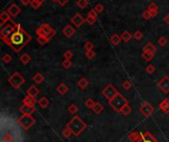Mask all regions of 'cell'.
<instances>
[{
	"instance_id": "obj_23",
	"label": "cell",
	"mask_w": 169,
	"mask_h": 142,
	"mask_svg": "<svg viewBox=\"0 0 169 142\" xmlns=\"http://www.w3.org/2000/svg\"><path fill=\"white\" fill-rule=\"evenodd\" d=\"M77 86L79 89L81 90H85L87 86H89V83H88V81H87L85 78H80L77 81Z\"/></svg>"
},
{
	"instance_id": "obj_21",
	"label": "cell",
	"mask_w": 169,
	"mask_h": 142,
	"mask_svg": "<svg viewBox=\"0 0 169 142\" xmlns=\"http://www.w3.org/2000/svg\"><path fill=\"white\" fill-rule=\"evenodd\" d=\"M57 91L58 94H61L62 95H64L65 94H67V91H68V86H67L66 85H65V84L62 83V84H59V85L57 86Z\"/></svg>"
},
{
	"instance_id": "obj_29",
	"label": "cell",
	"mask_w": 169,
	"mask_h": 142,
	"mask_svg": "<svg viewBox=\"0 0 169 142\" xmlns=\"http://www.w3.org/2000/svg\"><path fill=\"white\" fill-rule=\"evenodd\" d=\"M92 110H93V112L95 114H100L103 110H104V106H103L100 102H96L94 107L92 108Z\"/></svg>"
},
{
	"instance_id": "obj_5",
	"label": "cell",
	"mask_w": 169,
	"mask_h": 142,
	"mask_svg": "<svg viewBox=\"0 0 169 142\" xmlns=\"http://www.w3.org/2000/svg\"><path fill=\"white\" fill-rule=\"evenodd\" d=\"M8 83L12 86L15 90H18L20 89V86L25 83V79L18 72H15L9 76Z\"/></svg>"
},
{
	"instance_id": "obj_6",
	"label": "cell",
	"mask_w": 169,
	"mask_h": 142,
	"mask_svg": "<svg viewBox=\"0 0 169 142\" xmlns=\"http://www.w3.org/2000/svg\"><path fill=\"white\" fill-rule=\"evenodd\" d=\"M36 120L32 115H27V114H23L21 117H19L18 119V123L22 126L24 130H28L30 129L33 125L35 124Z\"/></svg>"
},
{
	"instance_id": "obj_33",
	"label": "cell",
	"mask_w": 169,
	"mask_h": 142,
	"mask_svg": "<svg viewBox=\"0 0 169 142\" xmlns=\"http://www.w3.org/2000/svg\"><path fill=\"white\" fill-rule=\"evenodd\" d=\"M130 112H132V107H130V106L129 105V103H128V105H125V106L122 108V110H121V113L123 114V115H125V116L129 115V114H130Z\"/></svg>"
},
{
	"instance_id": "obj_19",
	"label": "cell",
	"mask_w": 169,
	"mask_h": 142,
	"mask_svg": "<svg viewBox=\"0 0 169 142\" xmlns=\"http://www.w3.org/2000/svg\"><path fill=\"white\" fill-rule=\"evenodd\" d=\"M40 94V90L38 89L36 86H29V89L27 90V95H29L31 96L37 97V95Z\"/></svg>"
},
{
	"instance_id": "obj_27",
	"label": "cell",
	"mask_w": 169,
	"mask_h": 142,
	"mask_svg": "<svg viewBox=\"0 0 169 142\" xmlns=\"http://www.w3.org/2000/svg\"><path fill=\"white\" fill-rule=\"evenodd\" d=\"M110 41H111V43L113 44V45L117 46V45H119L120 43H121L122 38H121V36H119L118 34H113L111 36V38H110Z\"/></svg>"
},
{
	"instance_id": "obj_9",
	"label": "cell",
	"mask_w": 169,
	"mask_h": 142,
	"mask_svg": "<svg viewBox=\"0 0 169 142\" xmlns=\"http://www.w3.org/2000/svg\"><path fill=\"white\" fill-rule=\"evenodd\" d=\"M157 86L158 89L163 91L164 94H168L169 92V76H165L157 83Z\"/></svg>"
},
{
	"instance_id": "obj_45",
	"label": "cell",
	"mask_w": 169,
	"mask_h": 142,
	"mask_svg": "<svg viewBox=\"0 0 169 142\" xmlns=\"http://www.w3.org/2000/svg\"><path fill=\"white\" fill-rule=\"evenodd\" d=\"M85 56L87 57V59L91 60V59L95 58V56H96V53H95L93 50H90V51H87V52H85Z\"/></svg>"
},
{
	"instance_id": "obj_8",
	"label": "cell",
	"mask_w": 169,
	"mask_h": 142,
	"mask_svg": "<svg viewBox=\"0 0 169 142\" xmlns=\"http://www.w3.org/2000/svg\"><path fill=\"white\" fill-rule=\"evenodd\" d=\"M139 111L141 112V114H144L145 117H149L151 114L154 112V107L152 106L149 102L144 101L143 105H140Z\"/></svg>"
},
{
	"instance_id": "obj_28",
	"label": "cell",
	"mask_w": 169,
	"mask_h": 142,
	"mask_svg": "<svg viewBox=\"0 0 169 142\" xmlns=\"http://www.w3.org/2000/svg\"><path fill=\"white\" fill-rule=\"evenodd\" d=\"M132 37L133 35L130 34V33L129 31H124L122 33V35H121V38H122V41H124L125 43H128L130 41V39H132Z\"/></svg>"
},
{
	"instance_id": "obj_56",
	"label": "cell",
	"mask_w": 169,
	"mask_h": 142,
	"mask_svg": "<svg viewBox=\"0 0 169 142\" xmlns=\"http://www.w3.org/2000/svg\"><path fill=\"white\" fill-rule=\"evenodd\" d=\"M2 142H4V141H2Z\"/></svg>"
},
{
	"instance_id": "obj_47",
	"label": "cell",
	"mask_w": 169,
	"mask_h": 142,
	"mask_svg": "<svg viewBox=\"0 0 169 142\" xmlns=\"http://www.w3.org/2000/svg\"><path fill=\"white\" fill-rule=\"evenodd\" d=\"M3 141L4 142H12L13 141V136L11 133H6L3 136Z\"/></svg>"
},
{
	"instance_id": "obj_15",
	"label": "cell",
	"mask_w": 169,
	"mask_h": 142,
	"mask_svg": "<svg viewBox=\"0 0 169 142\" xmlns=\"http://www.w3.org/2000/svg\"><path fill=\"white\" fill-rule=\"evenodd\" d=\"M138 142H159V141H157L149 132H145L144 134H143L141 138Z\"/></svg>"
},
{
	"instance_id": "obj_7",
	"label": "cell",
	"mask_w": 169,
	"mask_h": 142,
	"mask_svg": "<svg viewBox=\"0 0 169 142\" xmlns=\"http://www.w3.org/2000/svg\"><path fill=\"white\" fill-rule=\"evenodd\" d=\"M119 94L118 90L116 89L113 85H108L104 87V90L102 91V95H104L108 100H112V98L115 96L116 95Z\"/></svg>"
},
{
	"instance_id": "obj_31",
	"label": "cell",
	"mask_w": 169,
	"mask_h": 142,
	"mask_svg": "<svg viewBox=\"0 0 169 142\" xmlns=\"http://www.w3.org/2000/svg\"><path fill=\"white\" fill-rule=\"evenodd\" d=\"M43 2H42L41 0H32L31 1V7L33 8V9H35V10H37V9H39L41 6H42V4H43Z\"/></svg>"
},
{
	"instance_id": "obj_13",
	"label": "cell",
	"mask_w": 169,
	"mask_h": 142,
	"mask_svg": "<svg viewBox=\"0 0 169 142\" xmlns=\"http://www.w3.org/2000/svg\"><path fill=\"white\" fill-rule=\"evenodd\" d=\"M148 10L149 11V13L151 15V18H154L156 17L157 15H158L159 13V9H158V6L154 3V2H152L148 5Z\"/></svg>"
},
{
	"instance_id": "obj_49",
	"label": "cell",
	"mask_w": 169,
	"mask_h": 142,
	"mask_svg": "<svg viewBox=\"0 0 169 142\" xmlns=\"http://www.w3.org/2000/svg\"><path fill=\"white\" fill-rule=\"evenodd\" d=\"M143 18L145 19V20H149V19L151 18V15H150L149 11H148V9H146L145 11H144V12H143Z\"/></svg>"
},
{
	"instance_id": "obj_17",
	"label": "cell",
	"mask_w": 169,
	"mask_h": 142,
	"mask_svg": "<svg viewBox=\"0 0 169 142\" xmlns=\"http://www.w3.org/2000/svg\"><path fill=\"white\" fill-rule=\"evenodd\" d=\"M36 103H37L36 97L31 96V95H27L24 97V100H23V105H27L35 106Z\"/></svg>"
},
{
	"instance_id": "obj_4",
	"label": "cell",
	"mask_w": 169,
	"mask_h": 142,
	"mask_svg": "<svg viewBox=\"0 0 169 142\" xmlns=\"http://www.w3.org/2000/svg\"><path fill=\"white\" fill-rule=\"evenodd\" d=\"M126 105H128V100L120 94V92L114 96L112 100H109V105H110L114 110L118 112H121L122 108Z\"/></svg>"
},
{
	"instance_id": "obj_52",
	"label": "cell",
	"mask_w": 169,
	"mask_h": 142,
	"mask_svg": "<svg viewBox=\"0 0 169 142\" xmlns=\"http://www.w3.org/2000/svg\"><path fill=\"white\" fill-rule=\"evenodd\" d=\"M31 1L32 0H21V3L24 5V6H27V5H31Z\"/></svg>"
},
{
	"instance_id": "obj_44",
	"label": "cell",
	"mask_w": 169,
	"mask_h": 142,
	"mask_svg": "<svg viewBox=\"0 0 169 142\" xmlns=\"http://www.w3.org/2000/svg\"><path fill=\"white\" fill-rule=\"evenodd\" d=\"M63 57H64L65 60H71L72 57H73V54H72V52L70 51V50H66V51L64 52V54H63Z\"/></svg>"
},
{
	"instance_id": "obj_46",
	"label": "cell",
	"mask_w": 169,
	"mask_h": 142,
	"mask_svg": "<svg viewBox=\"0 0 169 142\" xmlns=\"http://www.w3.org/2000/svg\"><path fill=\"white\" fill-rule=\"evenodd\" d=\"M71 134H72L71 130H70L69 128H67V127H65V129H63V131H62V135H63L64 138H68Z\"/></svg>"
},
{
	"instance_id": "obj_14",
	"label": "cell",
	"mask_w": 169,
	"mask_h": 142,
	"mask_svg": "<svg viewBox=\"0 0 169 142\" xmlns=\"http://www.w3.org/2000/svg\"><path fill=\"white\" fill-rule=\"evenodd\" d=\"M62 34L66 37V38H70L72 37L74 34H75V29L73 28V27L71 25H66L64 27V28L62 29Z\"/></svg>"
},
{
	"instance_id": "obj_48",
	"label": "cell",
	"mask_w": 169,
	"mask_h": 142,
	"mask_svg": "<svg viewBox=\"0 0 169 142\" xmlns=\"http://www.w3.org/2000/svg\"><path fill=\"white\" fill-rule=\"evenodd\" d=\"M122 86H123V87L126 91H129L130 87H132V83H130V81H125L124 83L122 84Z\"/></svg>"
},
{
	"instance_id": "obj_38",
	"label": "cell",
	"mask_w": 169,
	"mask_h": 142,
	"mask_svg": "<svg viewBox=\"0 0 169 142\" xmlns=\"http://www.w3.org/2000/svg\"><path fill=\"white\" fill-rule=\"evenodd\" d=\"M167 38L166 37H164V36H161L158 40H157V43H158V45L160 46V47H164V46H166V44H167Z\"/></svg>"
},
{
	"instance_id": "obj_53",
	"label": "cell",
	"mask_w": 169,
	"mask_h": 142,
	"mask_svg": "<svg viewBox=\"0 0 169 142\" xmlns=\"http://www.w3.org/2000/svg\"><path fill=\"white\" fill-rule=\"evenodd\" d=\"M163 21H164L166 24H168V25H169V14H167V15L165 16V17L163 18Z\"/></svg>"
},
{
	"instance_id": "obj_39",
	"label": "cell",
	"mask_w": 169,
	"mask_h": 142,
	"mask_svg": "<svg viewBox=\"0 0 169 142\" xmlns=\"http://www.w3.org/2000/svg\"><path fill=\"white\" fill-rule=\"evenodd\" d=\"M134 38L137 41H140L141 39L144 38V33L141 32V31H139V30H138V31H135V34H134Z\"/></svg>"
},
{
	"instance_id": "obj_34",
	"label": "cell",
	"mask_w": 169,
	"mask_h": 142,
	"mask_svg": "<svg viewBox=\"0 0 169 142\" xmlns=\"http://www.w3.org/2000/svg\"><path fill=\"white\" fill-rule=\"evenodd\" d=\"M95 101L92 100V98H87V100H85V102H84V105H85V106L86 107H88V108H93L94 107V105H95Z\"/></svg>"
},
{
	"instance_id": "obj_42",
	"label": "cell",
	"mask_w": 169,
	"mask_h": 142,
	"mask_svg": "<svg viewBox=\"0 0 169 142\" xmlns=\"http://www.w3.org/2000/svg\"><path fill=\"white\" fill-rule=\"evenodd\" d=\"M85 21H86V23L88 24V25L92 26V25H94V24L96 23L97 19H96V18H93V17H90V16H87L86 19H85Z\"/></svg>"
},
{
	"instance_id": "obj_18",
	"label": "cell",
	"mask_w": 169,
	"mask_h": 142,
	"mask_svg": "<svg viewBox=\"0 0 169 142\" xmlns=\"http://www.w3.org/2000/svg\"><path fill=\"white\" fill-rule=\"evenodd\" d=\"M143 52H148V53H151V54H154L156 52V47L152 43L148 42V43H146L145 45L144 46Z\"/></svg>"
},
{
	"instance_id": "obj_35",
	"label": "cell",
	"mask_w": 169,
	"mask_h": 142,
	"mask_svg": "<svg viewBox=\"0 0 169 142\" xmlns=\"http://www.w3.org/2000/svg\"><path fill=\"white\" fill-rule=\"evenodd\" d=\"M12 56H11L10 54H4L2 56V62L4 64H9L11 61H12Z\"/></svg>"
},
{
	"instance_id": "obj_41",
	"label": "cell",
	"mask_w": 169,
	"mask_h": 142,
	"mask_svg": "<svg viewBox=\"0 0 169 142\" xmlns=\"http://www.w3.org/2000/svg\"><path fill=\"white\" fill-rule=\"evenodd\" d=\"M62 67H63L64 69H69V68L72 66L71 60H65V59H64V61H62Z\"/></svg>"
},
{
	"instance_id": "obj_25",
	"label": "cell",
	"mask_w": 169,
	"mask_h": 142,
	"mask_svg": "<svg viewBox=\"0 0 169 142\" xmlns=\"http://www.w3.org/2000/svg\"><path fill=\"white\" fill-rule=\"evenodd\" d=\"M38 103H39V105L42 108H46V107H48V105H50V100H48V98L46 97V96H43V97H41L40 100H39Z\"/></svg>"
},
{
	"instance_id": "obj_2",
	"label": "cell",
	"mask_w": 169,
	"mask_h": 142,
	"mask_svg": "<svg viewBox=\"0 0 169 142\" xmlns=\"http://www.w3.org/2000/svg\"><path fill=\"white\" fill-rule=\"evenodd\" d=\"M56 33V30L51 25H48V23L42 24L36 31V34L38 36V43L40 45H45L46 43L53 39Z\"/></svg>"
},
{
	"instance_id": "obj_40",
	"label": "cell",
	"mask_w": 169,
	"mask_h": 142,
	"mask_svg": "<svg viewBox=\"0 0 169 142\" xmlns=\"http://www.w3.org/2000/svg\"><path fill=\"white\" fill-rule=\"evenodd\" d=\"M93 48H94V45H93V43H92V42H90V41L85 42V44H84V50H85V52L93 50Z\"/></svg>"
},
{
	"instance_id": "obj_24",
	"label": "cell",
	"mask_w": 169,
	"mask_h": 142,
	"mask_svg": "<svg viewBox=\"0 0 169 142\" xmlns=\"http://www.w3.org/2000/svg\"><path fill=\"white\" fill-rule=\"evenodd\" d=\"M20 62L22 63V64H24V65H28L30 62H31V56L28 54V53H24L22 56H20Z\"/></svg>"
},
{
	"instance_id": "obj_20",
	"label": "cell",
	"mask_w": 169,
	"mask_h": 142,
	"mask_svg": "<svg viewBox=\"0 0 169 142\" xmlns=\"http://www.w3.org/2000/svg\"><path fill=\"white\" fill-rule=\"evenodd\" d=\"M159 108L165 113L169 112V98H165L159 103Z\"/></svg>"
},
{
	"instance_id": "obj_55",
	"label": "cell",
	"mask_w": 169,
	"mask_h": 142,
	"mask_svg": "<svg viewBox=\"0 0 169 142\" xmlns=\"http://www.w3.org/2000/svg\"><path fill=\"white\" fill-rule=\"evenodd\" d=\"M41 1H42V2H45V1H46V0H41Z\"/></svg>"
},
{
	"instance_id": "obj_10",
	"label": "cell",
	"mask_w": 169,
	"mask_h": 142,
	"mask_svg": "<svg viewBox=\"0 0 169 142\" xmlns=\"http://www.w3.org/2000/svg\"><path fill=\"white\" fill-rule=\"evenodd\" d=\"M70 22H71V24H73L74 27L79 28V27L82 26L84 24V22H86V21H85V19L82 15L79 14V13H76L72 16V18L70 19Z\"/></svg>"
},
{
	"instance_id": "obj_3",
	"label": "cell",
	"mask_w": 169,
	"mask_h": 142,
	"mask_svg": "<svg viewBox=\"0 0 169 142\" xmlns=\"http://www.w3.org/2000/svg\"><path fill=\"white\" fill-rule=\"evenodd\" d=\"M66 127L71 130V132L74 136H78L86 128V123L79 116L75 115L66 124Z\"/></svg>"
},
{
	"instance_id": "obj_11",
	"label": "cell",
	"mask_w": 169,
	"mask_h": 142,
	"mask_svg": "<svg viewBox=\"0 0 169 142\" xmlns=\"http://www.w3.org/2000/svg\"><path fill=\"white\" fill-rule=\"evenodd\" d=\"M7 11L11 15V17H17V16L21 13V8L16 3H12L7 8Z\"/></svg>"
},
{
	"instance_id": "obj_1",
	"label": "cell",
	"mask_w": 169,
	"mask_h": 142,
	"mask_svg": "<svg viewBox=\"0 0 169 142\" xmlns=\"http://www.w3.org/2000/svg\"><path fill=\"white\" fill-rule=\"evenodd\" d=\"M1 40L8 45L14 52L19 53L32 40V37L23 28L14 31L9 37H1Z\"/></svg>"
},
{
	"instance_id": "obj_43",
	"label": "cell",
	"mask_w": 169,
	"mask_h": 142,
	"mask_svg": "<svg viewBox=\"0 0 169 142\" xmlns=\"http://www.w3.org/2000/svg\"><path fill=\"white\" fill-rule=\"evenodd\" d=\"M145 72L148 73V74H149V75H151V74H153L154 72H155V67L153 65H148V67L145 68Z\"/></svg>"
},
{
	"instance_id": "obj_30",
	"label": "cell",
	"mask_w": 169,
	"mask_h": 142,
	"mask_svg": "<svg viewBox=\"0 0 169 142\" xmlns=\"http://www.w3.org/2000/svg\"><path fill=\"white\" fill-rule=\"evenodd\" d=\"M76 5L80 9H85L88 6V0H77L76 1Z\"/></svg>"
},
{
	"instance_id": "obj_36",
	"label": "cell",
	"mask_w": 169,
	"mask_h": 142,
	"mask_svg": "<svg viewBox=\"0 0 169 142\" xmlns=\"http://www.w3.org/2000/svg\"><path fill=\"white\" fill-rule=\"evenodd\" d=\"M67 109H68V111L70 112V113H72V114H75L76 112L78 111V106L76 105H74V103H71L68 107H67Z\"/></svg>"
},
{
	"instance_id": "obj_54",
	"label": "cell",
	"mask_w": 169,
	"mask_h": 142,
	"mask_svg": "<svg viewBox=\"0 0 169 142\" xmlns=\"http://www.w3.org/2000/svg\"><path fill=\"white\" fill-rule=\"evenodd\" d=\"M53 1H54V2H57V0H53Z\"/></svg>"
},
{
	"instance_id": "obj_22",
	"label": "cell",
	"mask_w": 169,
	"mask_h": 142,
	"mask_svg": "<svg viewBox=\"0 0 169 142\" xmlns=\"http://www.w3.org/2000/svg\"><path fill=\"white\" fill-rule=\"evenodd\" d=\"M0 19H1V23H6V22L11 20V15L7 10H4L0 14Z\"/></svg>"
},
{
	"instance_id": "obj_26",
	"label": "cell",
	"mask_w": 169,
	"mask_h": 142,
	"mask_svg": "<svg viewBox=\"0 0 169 142\" xmlns=\"http://www.w3.org/2000/svg\"><path fill=\"white\" fill-rule=\"evenodd\" d=\"M33 80H34L36 84L40 85V84L43 83V81H45V76H43L41 73H37L34 75V76H33Z\"/></svg>"
},
{
	"instance_id": "obj_37",
	"label": "cell",
	"mask_w": 169,
	"mask_h": 142,
	"mask_svg": "<svg viewBox=\"0 0 169 142\" xmlns=\"http://www.w3.org/2000/svg\"><path fill=\"white\" fill-rule=\"evenodd\" d=\"M104 5H103V4H101V3H97L96 5H95V6H94V10L96 11V12L98 13V14H99V13H102L103 12V11H104Z\"/></svg>"
},
{
	"instance_id": "obj_50",
	"label": "cell",
	"mask_w": 169,
	"mask_h": 142,
	"mask_svg": "<svg viewBox=\"0 0 169 142\" xmlns=\"http://www.w3.org/2000/svg\"><path fill=\"white\" fill-rule=\"evenodd\" d=\"M97 15H98V13L94 9H91L88 12V14H87V16H90V17H93V18H96V19H97Z\"/></svg>"
},
{
	"instance_id": "obj_32",
	"label": "cell",
	"mask_w": 169,
	"mask_h": 142,
	"mask_svg": "<svg viewBox=\"0 0 169 142\" xmlns=\"http://www.w3.org/2000/svg\"><path fill=\"white\" fill-rule=\"evenodd\" d=\"M141 57H143L145 61L149 62L154 58V54H151V53H148V52H143V54H141Z\"/></svg>"
},
{
	"instance_id": "obj_16",
	"label": "cell",
	"mask_w": 169,
	"mask_h": 142,
	"mask_svg": "<svg viewBox=\"0 0 169 142\" xmlns=\"http://www.w3.org/2000/svg\"><path fill=\"white\" fill-rule=\"evenodd\" d=\"M141 136H143V133L138 132V131H134V132H130L128 135V138L132 142H138L141 138Z\"/></svg>"
},
{
	"instance_id": "obj_51",
	"label": "cell",
	"mask_w": 169,
	"mask_h": 142,
	"mask_svg": "<svg viewBox=\"0 0 169 142\" xmlns=\"http://www.w3.org/2000/svg\"><path fill=\"white\" fill-rule=\"evenodd\" d=\"M68 1L69 0H57V3L61 5V6H64V5H66Z\"/></svg>"
},
{
	"instance_id": "obj_12",
	"label": "cell",
	"mask_w": 169,
	"mask_h": 142,
	"mask_svg": "<svg viewBox=\"0 0 169 142\" xmlns=\"http://www.w3.org/2000/svg\"><path fill=\"white\" fill-rule=\"evenodd\" d=\"M20 111L22 114H27V115H32L33 113L36 111L35 106L32 105H23L20 107Z\"/></svg>"
}]
</instances>
